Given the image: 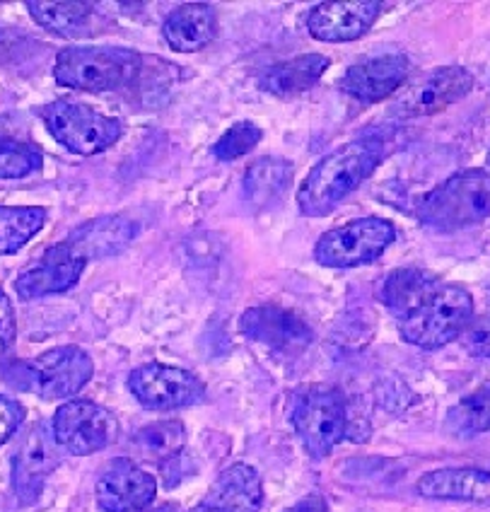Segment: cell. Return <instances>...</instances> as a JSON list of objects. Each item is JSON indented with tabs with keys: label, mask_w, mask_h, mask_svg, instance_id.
Instances as JSON below:
<instances>
[{
	"label": "cell",
	"mask_w": 490,
	"mask_h": 512,
	"mask_svg": "<svg viewBox=\"0 0 490 512\" xmlns=\"http://www.w3.org/2000/svg\"><path fill=\"white\" fill-rule=\"evenodd\" d=\"M384 160V143L375 136L350 141L334 153L324 155L297 189V206L302 215L324 218L343 199H348Z\"/></svg>",
	"instance_id": "cell-1"
},
{
	"label": "cell",
	"mask_w": 490,
	"mask_h": 512,
	"mask_svg": "<svg viewBox=\"0 0 490 512\" xmlns=\"http://www.w3.org/2000/svg\"><path fill=\"white\" fill-rule=\"evenodd\" d=\"M143 71L138 51L124 46H68L58 51L54 80L68 90L112 92L131 85Z\"/></svg>",
	"instance_id": "cell-2"
},
{
	"label": "cell",
	"mask_w": 490,
	"mask_h": 512,
	"mask_svg": "<svg viewBox=\"0 0 490 512\" xmlns=\"http://www.w3.org/2000/svg\"><path fill=\"white\" fill-rule=\"evenodd\" d=\"M490 218V172L452 174L418 201V220L437 232L471 228Z\"/></svg>",
	"instance_id": "cell-3"
},
{
	"label": "cell",
	"mask_w": 490,
	"mask_h": 512,
	"mask_svg": "<svg viewBox=\"0 0 490 512\" xmlns=\"http://www.w3.org/2000/svg\"><path fill=\"white\" fill-rule=\"evenodd\" d=\"M95 375V363L80 346H58L32 360H17L5 370V380L46 401L70 399Z\"/></svg>",
	"instance_id": "cell-4"
},
{
	"label": "cell",
	"mask_w": 490,
	"mask_h": 512,
	"mask_svg": "<svg viewBox=\"0 0 490 512\" xmlns=\"http://www.w3.org/2000/svg\"><path fill=\"white\" fill-rule=\"evenodd\" d=\"M290 423L312 459H324L348 433V409L343 394L324 384H309L295 392Z\"/></svg>",
	"instance_id": "cell-5"
},
{
	"label": "cell",
	"mask_w": 490,
	"mask_h": 512,
	"mask_svg": "<svg viewBox=\"0 0 490 512\" xmlns=\"http://www.w3.org/2000/svg\"><path fill=\"white\" fill-rule=\"evenodd\" d=\"M474 319V298L462 285L442 283L437 293L413 312L411 317L399 322L401 339L423 351H437L464 334Z\"/></svg>",
	"instance_id": "cell-6"
},
{
	"label": "cell",
	"mask_w": 490,
	"mask_h": 512,
	"mask_svg": "<svg viewBox=\"0 0 490 512\" xmlns=\"http://www.w3.org/2000/svg\"><path fill=\"white\" fill-rule=\"evenodd\" d=\"M46 131L56 143L75 155H95L112 148L124 133V124L92 107L70 100H56L39 109Z\"/></svg>",
	"instance_id": "cell-7"
},
{
	"label": "cell",
	"mask_w": 490,
	"mask_h": 512,
	"mask_svg": "<svg viewBox=\"0 0 490 512\" xmlns=\"http://www.w3.org/2000/svg\"><path fill=\"white\" fill-rule=\"evenodd\" d=\"M394 240V223L367 215L324 232L314 247V259L326 269H355L379 259Z\"/></svg>",
	"instance_id": "cell-8"
},
{
	"label": "cell",
	"mask_w": 490,
	"mask_h": 512,
	"mask_svg": "<svg viewBox=\"0 0 490 512\" xmlns=\"http://www.w3.org/2000/svg\"><path fill=\"white\" fill-rule=\"evenodd\" d=\"M56 445L75 457L107 450L119 438V421L109 409L90 399H70L61 404L51 421Z\"/></svg>",
	"instance_id": "cell-9"
},
{
	"label": "cell",
	"mask_w": 490,
	"mask_h": 512,
	"mask_svg": "<svg viewBox=\"0 0 490 512\" xmlns=\"http://www.w3.org/2000/svg\"><path fill=\"white\" fill-rule=\"evenodd\" d=\"M128 392L143 409L174 411L201 404L206 399V384L189 370L148 363L128 375Z\"/></svg>",
	"instance_id": "cell-10"
},
{
	"label": "cell",
	"mask_w": 490,
	"mask_h": 512,
	"mask_svg": "<svg viewBox=\"0 0 490 512\" xmlns=\"http://www.w3.org/2000/svg\"><path fill=\"white\" fill-rule=\"evenodd\" d=\"M474 75L462 66H442L411 80L392 102V112L401 119H418L445 112L474 90Z\"/></svg>",
	"instance_id": "cell-11"
},
{
	"label": "cell",
	"mask_w": 490,
	"mask_h": 512,
	"mask_svg": "<svg viewBox=\"0 0 490 512\" xmlns=\"http://www.w3.org/2000/svg\"><path fill=\"white\" fill-rule=\"evenodd\" d=\"M87 259L68 240L58 242L17 276L15 290L22 300L66 293L83 276Z\"/></svg>",
	"instance_id": "cell-12"
},
{
	"label": "cell",
	"mask_w": 490,
	"mask_h": 512,
	"mask_svg": "<svg viewBox=\"0 0 490 512\" xmlns=\"http://www.w3.org/2000/svg\"><path fill=\"white\" fill-rule=\"evenodd\" d=\"M155 496V476L126 457L114 459L99 474L95 486V498L102 512H143L150 508Z\"/></svg>",
	"instance_id": "cell-13"
},
{
	"label": "cell",
	"mask_w": 490,
	"mask_h": 512,
	"mask_svg": "<svg viewBox=\"0 0 490 512\" xmlns=\"http://www.w3.org/2000/svg\"><path fill=\"white\" fill-rule=\"evenodd\" d=\"M239 331L247 339L280 353H295L312 343L314 334L300 314L278 305H259L239 317Z\"/></svg>",
	"instance_id": "cell-14"
},
{
	"label": "cell",
	"mask_w": 490,
	"mask_h": 512,
	"mask_svg": "<svg viewBox=\"0 0 490 512\" xmlns=\"http://www.w3.org/2000/svg\"><path fill=\"white\" fill-rule=\"evenodd\" d=\"M379 13H382V3H377V0L319 3L309 10L307 29L319 42H355L370 32Z\"/></svg>",
	"instance_id": "cell-15"
},
{
	"label": "cell",
	"mask_w": 490,
	"mask_h": 512,
	"mask_svg": "<svg viewBox=\"0 0 490 512\" xmlns=\"http://www.w3.org/2000/svg\"><path fill=\"white\" fill-rule=\"evenodd\" d=\"M58 467V445L46 423H37L13 457V488L20 503H34L49 474Z\"/></svg>",
	"instance_id": "cell-16"
},
{
	"label": "cell",
	"mask_w": 490,
	"mask_h": 512,
	"mask_svg": "<svg viewBox=\"0 0 490 512\" xmlns=\"http://www.w3.org/2000/svg\"><path fill=\"white\" fill-rule=\"evenodd\" d=\"M408 73H411V61L406 54L367 58L348 68L341 78V90L360 104H377L399 92Z\"/></svg>",
	"instance_id": "cell-17"
},
{
	"label": "cell",
	"mask_w": 490,
	"mask_h": 512,
	"mask_svg": "<svg viewBox=\"0 0 490 512\" xmlns=\"http://www.w3.org/2000/svg\"><path fill=\"white\" fill-rule=\"evenodd\" d=\"M264 505V484L259 471L239 462L220 471L215 484L191 512H259Z\"/></svg>",
	"instance_id": "cell-18"
},
{
	"label": "cell",
	"mask_w": 490,
	"mask_h": 512,
	"mask_svg": "<svg viewBox=\"0 0 490 512\" xmlns=\"http://www.w3.org/2000/svg\"><path fill=\"white\" fill-rule=\"evenodd\" d=\"M27 10L39 27L63 39L99 37V32H104L109 25L107 15L99 13L97 3H42V0H29Z\"/></svg>",
	"instance_id": "cell-19"
},
{
	"label": "cell",
	"mask_w": 490,
	"mask_h": 512,
	"mask_svg": "<svg viewBox=\"0 0 490 512\" xmlns=\"http://www.w3.org/2000/svg\"><path fill=\"white\" fill-rule=\"evenodd\" d=\"M218 34V13L208 3H186L167 15L162 37L177 54H196Z\"/></svg>",
	"instance_id": "cell-20"
},
{
	"label": "cell",
	"mask_w": 490,
	"mask_h": 512,
	"mask_svg": "<svg viewBox=\"0 0 490 512\" xmlns=\"http://www.w3.org/2000/svg\"><path fill=\"white\" fill-rule=\"evenodd\" d=\"M440 285V278L433 271L408 266V269H396L389 273L387 281L382 283V290H379V298L394 314L396 322H404L433 298Z\"/></svg>",
	"instance_id": "cell-21"
},
{
	"label": "cell",
	"mask_w": 490,
	"mask_h": 512,
	"mask_svg": "<svg viewBox=\"0 0 490 512\" xmlns=\"http://www.w3.org/2000/svg\"><path fill=\"white\" fill-rule=\"evenodd\" d=\"M418 493L430 500H466L490 503V471L476 467L435 469L420 476Z\"/></svg>",
	"instance_id": "cell-22"
},
{
	"label": "cell",
	"mask_w": 490,
	"mask_h": 512,
	"mask_svg": "<svg viewBox=\"0 0 490 512\" xmlns=\"http://www.w3.org/2000/svg\"><path fill=\"white\" fill-rule=\"evenodd\" d=\"M136 235L138 225L133 220H128L126 215H109V218H97L92 223L80 225L68 237V242L90 261L121 252Z\"/></svg>",
	"instance_id": "cell-23"
},
{
	"label": "cell",
	"mask_w": 490,
	"mask_h": 512,
	"mask_svg": "<svg viewBox=\"0 0 490 512\" xmlns=\"http://www.w3.org/2000/svg\"><path fill=\"white\" fill-rule=\"evenodd\" d=\"M331 61L322 54H305L293 61L278 63V66L266 68L261 73L259 85L273 97H295L307 92L322 80V75L329 71Z\"/></svg>",
	"instance_id": "cell-24"
},
{
	"label": "cell",
	"mask_w": 490,
	"mask_h": 512,
	"mask_svg": "<svg viewBox=\"0 0 490 512\" xmlns=\"http://www.w3.org/2000/svg\"><path fill=\"white\" fill-rule=\"evenodd\" d=\"M295 165L285 157H259L244 172V196L254 208H271L293 184Z\"/></svg>",
	"instance_id": "cell-25"
},
{
	"label": "cell",
	"mask_w": 490,
	"mask_h": 512,
	"mask_svg": "<svg viewBox=\"0 0 490 512\" xmlns=\"http://www.w3.org/2000/svg\"><path fill=\"white\" fill-rule=\"evenodd\" d=\"M44 223V208L0 206V256L20 252L44 228Z\"/></svg>",
	"instance_id": "cell-26"
},
{
	"label": "cell",
	"mask_w": 490,
	"mask_h": 512,
	"mask_svg": "<svg viewBox=\"0 0 490 512\" xmlns=\"http://www.w3.org/2000/svg\"><path fill=\"white\" fill-rule=\"evenodd\" d=\"M447 430L454 438H476L490 430V382L447 411Z\"/></svg>",
	"instance_id": "cell-27"
},
{
	"label": "cell",
	"mask_w": 490,
	"mask_h": 512,
	"mask_svg": "<svg viewBox=\"0 0 490 512\" xmlns=\"http://www.w3.org/2000/svg\"><path fill=\"white\" fill-rule=\"evenodd\" d=\"M133 445L143 457L157 459L160 464L172 462L186 445V428L182 421H160L140 428L133 435Z\"/></svg>",
	"instance_id": "cell-28"
},
{
	"label": "cell",
	"mask_w": 490,
	"mask_h": 512,
	"mask_svg": "<svg viewBox=\"0 0 490 512\" xmlns=\"http://www.w3.org/2000/svg\"><path fill=\"white\" fill-rule=\"evenodd\" d=\"M42 165L44 157L37 148L13 138H0V179H25L42 170Z\"/></svg>",
	"instance_id": "cell-29"
},
{
	"label": "cell",
	"mask_w": 490,
	"mask_h": 512,
	"mask_svg": "<svg viewBox=\"0 0 490 512\" xmlns=\"http://www.w3.org/2000/svg\"><path fill=\"white\" fill-rule=\"evenodd\" d=\"M261 138H264V131L259 126L252 124V121H239L215 141L213 155L220 162H232L237 157L247 155L249 150H254L261 143Z\"/></svg>",
	"instance_id": "cell-30"
},
{
	"label": "cell",
	"mask_w": 490,
	"mask_h": 512,
	"mask_svg": "<svg viewBox=\"0 0 490 512\" xmlns=\"http://www.w3.org/2000/svg\"><path fill=\"white\" fill-rule=\"evenodd\" d=\"M462 346L469 356L490 358V314L471 319L462 334Z\"/></svg>",
	"instance_id": "cell-31"
},
{
	"label": "cell",
	"mask_w": 490,
	"mask_h": 512,
	"mask_svg": "<svg viewBox=\"0 0 490 512\" xmlns=\"http://www.w3.org/2000/svg\"><path fill=\"white\" fill-rule=\"evenodd\" d=\"M22 421H25V409H22L20 401L0 394V445L13 438Z\"/></svg>",
	"instance_id": "cell-32"
},
{
	"label": "cell",
	"mask_w": 490,
	"mask_h": 512,
	"mask_svg": "<svg viewBox=\"0 0 490 512\" xmlns=\"http://www.w3.org/2000/svg\"><path fill=\"white\" fill-rule=\"evenodd\" d=\"M15 310L10 305V298L5 295V290L0 288V358L10 351V346L15 343Z\"/></svg>",
	"instance_id": "cell-33"
},
{
	"label": "cell",
	"mask_w": 490,
	"mask_h": 512,
	"mask_svg": "<svg viewBox=\"0 0 490 512\" xmlns=\"http://www.w3.org/2000/svg\"><path fill=\"white\" fill-rule=\"evenodd\" d=\"M283 512H329V503H326V498L319 496V493H309L307 498L297 500L295 505H290V508Z\"/></svg>",
	"instance_id": "cell-34"
},
{
	"label": "cell",
	"mask_w": 490,
	"mask_h": 512,
	"mask_svg": "<svg viewBox=\"0 0 490 512\" xmlns=\"http://www.w3.org/2000/svg\"><path fill=\"white\" fill-rule=\"evenodd\" d=\"M143 512H184V510L179 508L177 503H165V505H157V508H148Z\"/></svg>",
	"instance_id": "cell-35"
},
{
	"label": "cell",
	"mask_w": 490,
	"mask_h": 512,
	"mask_svg": "<svg viewBox=\"0 0 490 512\" xmlns=\"http://www.w3.org/2000/svg\"><path fill=\"white\" fill-rule=\"evenodd\" d=\"M488 165H490V155H488Z\"/></svg>",
	"instance_id": "cell-36"
},
{
	"label": "cell",
	"mask_w": 490,
	"mask_h": 512,
	"mask_svg": "<svg viewBox=\"0 0 490 512\" xmlns=\"http://www.w3.org/2000/svg\"><path fill=\"white\" fill-rule=\"evenodd\" d=\"M488 298H490V288H488Z\"/></svg>",
	"instance_id": "cell-37"
}]
</instances>
